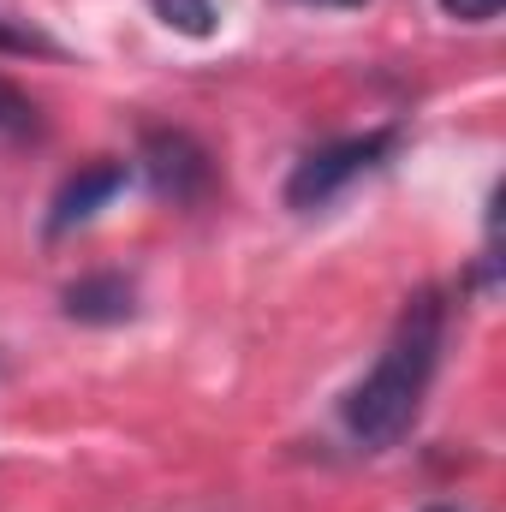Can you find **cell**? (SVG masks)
Here are the masks:
<instances>
[{
	"label": "cell",
	"mask_w": 506,
	"mask_h": 512,
	"mask_svg": "<svg viewBox=\"0 0 506 512\" xmlns=\"http://www.w3.org/2000/svg\"><path fill=\"white\" fill-rule=\"evenodd\" d=\"M36 131V102L0 78V137H30Z\"/></svg>",
	"instance_id": "cell-7"
},
{
	"label": "cell",
	"mask_w": 506,
	"mask_h": 512,
	"mask_svg": "<svg viewBox=\"0 0 506 512\" xmlns=\"http://www.w3.org/2000/svg\"><path fill=\"white\" fill-rule=\"evenodd\" d=\"M161 24H173L179 36H215V0H155Z\"/></svg>",
	"instance_id": "cell-6"
},
{
	"label": "cell",
	"mask_w": 506,
	"mask_h": 512,
	"mask_svg": "<svg viewBox=\"0 0 506 512\" xmlns=\"http://www.w3.org/2000/svg\"><path fill=\"white\" fill-rule=\"evenodd\" d=\"M441 340H447V304L435 292H417L405 304V316L393 322V340H387V352L376 358V370L352 387V399H346V429L364 447L381 453V447H393L411 429L423 393L435 382Z\"/></svg>",
	"instance_id": "cell-1"
},
{
	"label": "cell",
	"mask_w": 506,
	"mask_h": 512,
	"mask_svg": "<svg viewBox=\"0 0 506 512\" xmlns=\"http://www.w3.org/2000/svg\"><path fill=\"white\" fill-rule=\"evenodd\" d=\"M60 310L72 322H90V328H114V322H131L137 316V286L126 274L102 268V274H78L66 292H60Z\"/></svg>",
	"instance_id": "cell-5"
},
{
	"label": "cell",
	"mask_w": 506,
	"mask_h": 512,
	"mask_svg": "<svg viewBox=\"0 0 506 512\" xmlns=\"http://www.w3.org/2000/svg\"><path fill=\"white\" fill-rule=\"evenodd\" d=\"M501 6H506V0H441V12H447V18H459V24H489Z\"/></svg>",
	"instance_id": "cell-9"
},
{
	"label": "cell",
	"mask_w": 506,
	"mask_h": 512,
	"mask_svg": "<svg viewBox=\"0 0 506 512\" xmlns=\"http://www.w3.org/2000/svg\"><path fill=\"white\" fill-rule=\"evenodd\" d=\"M126 161H90L78 167L60 191H54V209H48V239H66L72 227H84L96 209H108L120 191H126Z\"/></svg>",
	"instance_id": "cell-4"
},
{
	"label": "cell",
	"mask_w": 506,
	"mask_h": 512,
	"mask_svg": "<svg viewBox=\"0 0 506 512\" xmlns=\"http://www.w3.org/2000/svg\"><path fill=\"white\" fill-rule=\"evenodd\" d=\"M316 6H364V0H316Z\"/></svg>",
	"instance_id": "cell-10"
},
{
	"label": "cell",
	"mask_w": 506,
	"mask_h": 512,
	"mask_svg": "<svg viewBox=\"0 0 506 512\" xmlns=\"http://www.w3.org/2000/svg\"><path fill=\"white\" fill-rule=\"evenodd\" d=\"M399 143V131L381 126V131H364V137H340V143H322L316 155H304L286 179V209H322L334 203L358 173H370L381 155Z\"/></svg>",
	"instance_id": "cell-2"
},
{
	"label": "cell",
	"mask_w": 506,
	"mask_h": 512,
	"mask_svg": "<svg viewBox=\"0 0 506 512\" xmlns=\"http://www.w3.org/2000/svg\"><path fill=\"white\" fill-rule=\"evenodd\" d=\"M0 54H48V60H60V42H48L42 30H18V24L0 18Z\"/></svg>",
	"instance_id": "cell-8"
},
{
	"label": "cell",
	"mask_w": 506,
	"mask_h": 512,
	"mask_svg": "<svg viewBox=\"0 0 506 512\" xmlns=\"http://www.w3.org/2000/svg\"><path fill=\"white\" fill-rule=\"evenodd\" d=\"M137 161H143L155 197H167V203H203L215 191V155L185 126H143Z\"/></svg>",
	"instance_id": "cell-3"
}]
</instances>
